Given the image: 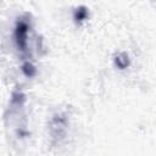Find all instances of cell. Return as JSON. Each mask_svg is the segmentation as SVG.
Instances as JSON below:
<instances>
[{"label":"cell","mask_w":156,"mask_h":156,"mask_svg":"<svg viewBox=\"0 0 156 156\" xmlns=\"http://www.w3.org/2000/svg\"><path fill=\"white\" fill-rule=\"evenodd\" d=\"M77 10H78V9H77ZM85 17H87V10H85V9H80V10L76 11V16H74L76 20L83 21V20H85Z\"/></svg>","instance_id":"cell-2"},{"label":"cell","mask_w":156,"mask_h":156,"mask_svg":"<svg viewBox=\"0 0 156 156\" xmlns=\"http://www.w3.org/2000/svg\"><path fill=\"white\" fill-rule=\"evenodd\" d=\"M27 33H28V24L26 21H21L17 23V27H16V32H15V35H16V41H17V45L21 50H24L26 48V44H27Z\"/></svg>","instance_id":"cell-1"}]
</instances>
